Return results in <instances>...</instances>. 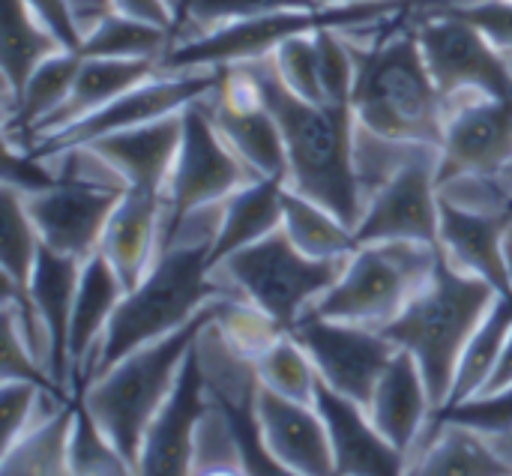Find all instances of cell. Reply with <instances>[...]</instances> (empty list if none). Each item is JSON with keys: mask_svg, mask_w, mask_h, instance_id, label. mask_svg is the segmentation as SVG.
<instances>
[{"mask_svg": "<svg viewBox=\"0 0 512 476\" xmlns=\"http://www.w3.org/2000/svg\"><path fill=\"white\" fill-rule=\"evenodd\" d=\"M219 207L222 204L189 213L162 243L147 276L123 294L99 345L90 378L111 369L129 351L186 327L213 300L231 294L213 276Z\"/></svg>", "mask_w": 512, "mask_h": 476, "instance_id": "6da1fadb", "label": "cell"}, {"mask_svg": "<svg viewBox=\"0 0 512 476\" xmlns=\"http://www.w3.org/2000/svg\"><path fill=\"white\" fill-rule=\"evenodd\" d=\"M255 84L261 102L270 108L282 129L288 171L285 186L330 207L345 219L354 234L366 210L360 174H357V120L351 108L315 105L297 96L282 78L273 57L237 63Z\"/></svg>", "mask_w": 512, "mask_h": 476, "instance_id": "7a4b0ae2", "label": "cell"}, {"mask_svg": "<svg viewBox=\"0 0 512 476\" xmlns=\"http://www.w3.org/2000/svg\"><path fill=\"white\" fill-rule=\"evenodd\" d=\"M501 294L477 276L456 270L444 255L408 306L381 330L396 348L408 351L429 384L435 414L450 402L459 357Z\"/></svg>", "mask_w": 512, "mask_h": 476, "instance_id": "3957f363", "label": "cell"}, {"mask_svg": "<svg viewBox=\"0 0 512 476\" xmlns=\"http://www.w3.org/2000/svg\"><path fill=\"white\" fill-rule=\"evenodd\" d=\"M357 81L351 111L357 126L393 138L441 147L444 96L426 66L414 27L381 36L372 48H357Z\"/></svg>", "mask_w": 512, "mask_h": 476, "instance_id": "277c9868", "label": "cell"}, {"mask_svg": "<svg viewBox=\"0 0 512 476\" xmlns=\"http://www.w3.org/2000/svg\"><path fill=\"white\" fill-rule=\"evenodd\" d=\"M210 318L213 303L201 309V315H195L186 327L129 351L78 390V402L114 441L132 471H138V456L153 417L168 402L183 363Z\"/></svg>", "mask_w": 512, "mask_h": 476, "instance_id": "5b68a950", "label": "cell"}, {"mask_svg": "<svg viewBox=\"0 0 512 476\" xmlns=\"http://www.w3.org/2000/svg\"><path fill=\"white\" fill-rule=\"evenodd\" d=\"M438 255V246L411 240L360 243L312 312L330 321L384 330L432 276Z\"/></svg>", "mask_w": 512, "mask_h": 476, "instance_id": "8992f818", "label": "cell"}, {"mask_svg": "<svg viewBox=\"0 0 512 476\" xmlns=\"http://www.w3.org/2000/svg\"><path fill=\"white\" fill-rule=\"evenodd\" d=\"M348 258H309L279 228L270 237L228 255L213 276L237 297L291 330L339 279Z\"/></svg>", "mask_w": 512, "mask_h": 476, "instance_id": "52a82bcc", "label": "cell"}, {"mask_svg": "<svg viewBox=\"0 0 512 476\" xmlns=\"http://www.w3.org/2000/svg\"><path fill=\"white\" fill-rule=\"evenodd\" d=\"M258 180L246 162L225 144L213 126L204 102L183 108V138L165 186V213H162V243L174 228L195 210L222 204L228 195ZM162 249V246H159Z\"/></svg>", "mask_w": 512, "mask_h": 476, "instance_id": "ba28073f", "label": "cell"}, {"mask_svg": "<svg viewBox=\"0 0 512 476\" xmlns=\"http://www.w3.org/2000/svg\"><path fill=\"white\" fill-rule=\"evenodd\" d=\"M414 30L444 99L456 93L512 96L510 57L477 24L444 6L420 18Z\"/></svg>", "mask_w": 512, "mask_h": 476, "instance_id": "9c48e42d", "label": "cell"}, {"mask_svg": "<svg viewBox=\"0 0 512 476\" xmlns=\"http://www.w3.org/2000/svg\"><path fill=\"white\" fill-rule=\"evenodd\" d=\"M222 78H225V69H189V72H162L159 69L153 78L126 90L105 108L81 117L78 123H72L54 135H45V138L27 144V150L36 156H54L66 147L87 144L99 135L123 132L132 126H144V123L180 114L192 102L210 96L222 84Z\"/></svg>", "mask_w": 512, "mask_h": 476, "instance_id": "30bf717a", "label": "cell"}, {"mask_svg": "<svg viewBox=\"0 0 512 476\" xmlns=\"http://www.w3.org/2000/svg\"><path fill=\"white\" fill-rule=\"evenodd\" d=\"M438 159L441 147H420L369 195L363 219L357 225V246L381 240H411L441 249Z\"/></svg>", "mask_w": 512, "mask_h": 476, "instance_id": "8fae6325", "label": "cell"}, {"mask_svg": "<svg viewBox=\"0 0 512 476\" xmlns=\"http://www.w3.org/2000/svg\"><path fill=\"white\" fill-rule=\"evenodd\" d=\"M512 174V96L456 93L444 99L438 183Z\"/></svg>", "mask_w": 512, "mask_h": 476, "instance_id": "7c38bea8", "label": "cell"}, {"mask_svg": "<svg viewBox=\"0 0 512 476\" xmlns=\"http://www.w3.org/2000/svg\"><path fill=\"white\" fill-rule=\"evenodd\" d=\"M288 333L306 348L318 378L330 390L360 402L363 408L369 405L372 390L384 375L387 363L399 351L375 327L330 321L315 312L303 315Z\"/></svg>", "mask_w": 512, "mask_h": 476, "instance_id": "4fadbf2b", "label": "cell"}, {"mask_svg": "<svg viewBox=\"0 0 512 476\" xmlns=\"http://www.w3.org/2000/svg\"><path fill=\"white\" fill-rule=\"evenodd\" d=\"M126 189L60 180L36 195H21L42 243L60 255L87 261L99 252L102 231Z\"/></svg>", "mask_w": 512, "mask_h": 476, "instance_id": "5bb4252c", "label": "cell"}, {"mask_svg": "<svg viewBox=\"0 0 512 476\" xmlns=\"http://www.w3.org/2000/svg\"><path fill=\"white\" fill-rule=\"evenodd\" d=\"M207 405H210V393H207V378L195 342L168 402L159 408V414L153 417L144 435L135 474H192L195 438L207 414Z\"/></svg>", "mask_w": 512, "mask_h": 476, "instance_id": "9a60e30c", "label": "cell"}, {"mask_svg": "<svg viewBox=\"0 0 512 476\" xmlns=\"http://www.w3.org/2000/svg\"><path fill=\"white\" fill-rule=\"evenodd\" d=\"M255 417L261 441L282 474H336L330 435L315 405L294 402L261 384L255 396Z\"/></svg>", "mask_w": 512, "mask_h": 476, "instance_id": "2e32d148", "label": "cell"}, {"mask_svg": "<svg viewBox=\"0 0 512 476\" xmlns=\"http://www.w3.org/2000/svg\"><path fill=\"white\" fill-rule=\"evenodd\" d=\"M512 210H477L441 198V255L462 273L486 279L498 294L512 297L507 231Z\"/></svg>", "mask_w": 512, "mask_h": 476, "instance_id": "e0dca14e", "label": "cell"}, {"mask_svg": "<svg viewBox=\"0 0 512 476\" xmlns=\"http://www.w3.org/2000/svg\"><path fill=\"white\" fill-rule=\"evenodd\" d=\"M315 408L327 426L330 435V447H333V462H336V474L345 476H393L408 474V462L405 456L387 444V438L375 429V423L369 420V411L330 390L321 378H318V390H315Z\"/></svg>", "mask_w": 512, "mask_h": 476, "instance_id": "ac0fdd59", "label": "cell"}, {"mask_svg": "<svg viewBox=\"0 0 512 476\" xmlns=\"http://www.w3.org/2000/svg\"><path fill=\"white\" fill-rule=\"evenodd\" d=\"M366 411L375 429L387 438V444L396 447L408 462L435 417V402L426 375L408 351L399 348L393 354L372 390Z\"/></svg>", "mask_w": 512, "mask_h": 476, "instance_id": "d6986e66", "label": "cell"}, {"mask_svg": "<svg viewBox=\"0 0 512 476\" xmlns=\"http://www.w3.org/2000/svg\"><path fill=\"white\" fill-rule=\"evenodd\" d=\"M126 294L123 279L108 264L102 252L81 261L75 303H72V321H69V381L78 396V390L90 381L99 345L108 333V324Z\"/></svg>", "mask_w": 512, "mask_h": 476, "instance_id": "ffe728a7", "label": "cell"}, {"mask_svg": "<svg viewBox=\"0 0 512 476\" xmlns=\"http://www.w3.org/2000/svg\"><path fill=\"white\" fill-rule=\"evenodd\" d=\"M165 195L147 189H126L102 231L99 252L123 279L126 291L135 288L153 267L162 246Z\"/></svg>", "mask_w": 512, "mask_h": 476, "instance_id": "44dd1931", "label": "cell"}, {"mask_svg": "<svg viewBox=\"0 0 512 476\" xmlns=\"http://www.w3.org/2000/svg\"><path fill=\"white\" fill-rule=\"evenodd\" d=\"M180 138H183V111L144 126L99 135L87 144L120 171L129 189H147L165 195L180 150Z\"/></svg>", "mask_w": 512, "mask_h": 476, "instance_id": "7402d4cb", "label": "cell"}, {"mask_svg": "<svg viewBox=\"0 0 512 476\" xmlns=\"http://www.w3.org/2000/svg\"><path fill=\"white\" fill-rule=\"evenodd\" d=\"M156 72H159V60H150V57H138V60H129V57H81V66H78L75 84L69 90V99L21 147L78 123L81 117L105 108L108 102H114L126 90L144 84Z\"/></svg>", "mask_w": 512, "mask_h": 476, "instance_id": "603a6c76", "label": "cell"}, {"mask_svg": "<svg viewBox=\"0 0 512 476\" xmlns=\"http://www.w3.org/2000/svg\"><path fill=\"white\" fill-rule=\"evenodd\" d=\"M408 474H512L507 453L483 432L432 417L426 435L408 456Z\"/></svg>", "mask_w": 512, "mask_h": 476, "instance_id": "cb8c5ba5", "label": "cell"}, {"mask_svg": "<svg viewBox=\"0 0 512 476\" xmlns=\"http://www.w3.org/2000/svg\"><path fill=\"white\" fill-rule=\"evenodd\" d=\"M78 273H81V261L60 255L54 249H48L42 243V252L36 258V267L30 273L27 282V294L39 312V321L51 339V351H54V381L60 384L63 393H75L72 381H69V321H72V303H75V288H78Z\"/></svg>", "mask_w": 512, "mask_h": 476, "instance_id": "d4e9b609", "label": "cell"}, {"mask_svg": "<svg viewBox=\"0 0 512 476\" xmlns=\"http://www.w3.org/2000/svg\"><path fill=\"white\" fill-rule=\"evenodd\" d=\"M282 192L285 180H252L219 207V231L213 240V270L234 252L270 237L282 228Z\"/></svg>", "mask_w": 512, "mask_h": 476, "instance_id": "484cf974", "label": "cell"}, {"mask_svg": "<svg viewBox=\"0 0 512 476\" xmlns=\"http://www.w3.org/2000/svg\"><path fill=\"white\" fill-rule=\"evenodd\" d=\"M78 66H81L78 51H57L27 78V84L21 87L15 102L3 111L6 141L24 144L69 99Z\"/></svg>", "mask_w": 512, "mask_h": 476, "instance_id": "4316f807", "label": "cell"}, {"mask_svg": "<svg viewBox=\"0 0 512 476\" xmlns=\"http://www.w3.org/2000/svg\"><path fill=\"white\" fill-rule=\"evenodd\" d=\"M57 51H66L60 39L21 3V0H6V15H3V111L15 102L27 78Z\"/></svg>", "mask_w": 512, "mask_h": 476, "instance_id": "83f0119b", "label": "cell"}, {"mask_svg": "<svg viewBox=\"0 0 512 476\" xmlns=\"http://www.w3.org/2000/svg\"><path fill=\"white\" fill-rule=\"evenodd\" d=\"M282 231L309 258H348L357 249V234L345 219L288 186L282 192Z\"/></svg>", "mask_w": 512, "mask_h": 476, "instance_id": "f1b7e54d", "label": "cell"}, {"mask_svg": "<svg viewBox=\"0 0 512 476\" xmlns=\"http://www.w3.org/2000/svg\"><path fill=\"white\" fill-rule=\"evenodd\" d=\"M75 420V399L30 426L15 444L3 447V474H69V435Z\"/></svg>", "mask_w": 512, "mask_h": 476, "instance_id": "f546056e", "label": "cell"}, {"mask_svg": "<svg viewBox=\"0 0 512 476\" xmlns=\"http://www.w3.org/2000/svg\"><path fill=\"white\" fill-rule=\"evenodd\" d=\"M512 330V297H498L495 306L486 312V318L480 321V327L471 333L462 357H459V366H456V378H453V390H450V402L447 405H456V402H465L477 393L486 390L501 354H504V345L510 339ZM444 405V408H447Z\"/></svg>", "mask_w": 512, "mask_h": 476, "instance_id": "4dcf8cb0", "label": "cell"}, {"mask_svg": "<svg viewBox=\"0 0 512 476\" xmlns=\"http://www.w3.org/2000/svg\"><path fill=\"white\" fill-rule=\"evenodd\" d=\"M171 42H174V30L111 12L84 36L81 57H129V60L150 57V60H159Z\"/></svg>", "mask_w": 512, "mask_h": 476, "instance_id": "1f68e13d", "label": "cell"}, {"mask_svg": "<svg viewBox=\"0 0 512 476\" xmlns=\"http://www.w3.org/2000/svg\"><path fill=\"white\" fill-rule=\"evenodd\" d=\"M252 363H255L258 381L267 390H273L279 396H288L294 402L315 405L318 372H315L312 357L306 354V348L291 333H282L279 339H273Z\"/></svg>", "mask_w": 512, "mask_h": 476, "instance_id": "d6a6232c", "label": "cell"}, {"mask_svg": "<svg viewBox=\"0 0 512 476\" xmlns=\"http://www.w3.org/2000/svg\"><path fill=\"white\" fill-rule=\"evenodd\" d=\"M0 219H3V243H0L3 279L15 285H27L36 258L42 252V237L24 207V198L9 186H3L0 195Z\"/></svg>", "mask_w": 512, "mask_h": 476, "instance_id": "836d02e7", "label": "cell"}, {"mask_svg": "<svg viewBox=\"0 0 512 476\" xmlns=\"http://www.w3.org/2000/svg\"><path fill=\"white\" fill-rule=\"evenodd\" d=\"M69 474H135L132 465L123 459V453L114 447V441L99 429L90 411L78 402V396H75V420L69 435Z\"/></svg>", "mask_w": 512, "mask_h": 476, "instance_id": "e575fe53", "label": "cell"}, {"mask_svg": "<svg viewBox=\"0 0 512 476\" xmlns=\"http://www.w3.org/2000/svg\"><path fill=\"white\" fill-rule=\"evenodd\" d=\"M273 63L279 69V78L303 99L315 102V105H327L324 102V90H321V69H318V42H315V30L312 33H297L291 39H285L273 54Z\"/></svg>", "mask_w": 512, "mask_h": 476, "instance_id": "d590c367", "label": "cell"}, {"mask_svg": "<svg viewBox=\"0 0 512 476\" xmlns=\"http://www.w3.org/2000/svg\"><path fill=\"white\" fill-rule=\"evenodd\" d=\"M315 6H321V3L318 0H192L189 15L174 36L186 33L189 27L207 30V27H219L228 21L258 18V15H270V12H282V9H315Z\"/></svg>", "mask_w": 512, "mask_h": 476, "instance_id": "8d00e7d4", "label": "cell"}, {"mask_svg": "<svg viewBox=\"0 0 512 476\" xmlns=\"http://www.w3.org/2000/svg\"><path fill=\"white\" fill-rule=\"evenodd\" d=\"M441 420L471 426L483 435H512V387L498 393H480L465 402L447 405L438 411Z\"/></svg>", "mask_w": 512, "mask_h": 476, "instance_id": "74e56055", "label": "cell"}, {"mask_svg": "<svg viewBox=\"0 0 512 476\" xmlns=\"http://www.w3.org/2000/svg\"><path fill=\"white\" fill-rule=\"evenodd\" d=\"M57 183V171L51 159L30 153L21 144L6 141V162H3V186L15 189L18 195H36Z\"/></svg>", "mask_w": 512, "mask_h": 476, "instance_id": "f35d334b", "label": "cell"}, {"mask_svg": "<svg viewBox=\"0 0 512 476\" xmlns=\"http://www.w3.org/2000/svg\"><path fill=\"white\" fill-rule=\"evenodd\" d=\"M450 9L477 24L501 51L512 54V0H471Z\"/></svg>", "mask_w": 512, "mask_h": 476, "instance_id": "ab89813d", "label": "cell"}, {"mask_svg": "<svg viewBox=\"0 0 512 476\" xmlns=\"http://www.w3.org/2000/svg\"><path fill=\"white\" fill-rule=\"evenodd\" d=\"M57 39L66 51H78L81 54V45H84V36H81V27L72 15V6L69 0H21Z\"/></svg>", "mask_w": 512, "mask_h": 476, "instance_id": "60d3db41", "label": "cell"}, {"mask_svg": "<svg viewBox=\"0 0 512 476\" xmlns=\"http://www.w3.org/2000/svg\"><path fill=\"white\" fill-rule=\"evenodd\" d=\"M111 9L156 27L177 30V6L174 0H111Z\"/></svg>", "mask_w": 512, "mask_h": 476, "instance_id": "b9f144b4", "label": "cell"}, {"mask_svg": "<svg viewBox=\"0 0 512 476\" xmlns=\"http://www.w3.org/2000/svg\"><path fill=\"white\" fill-rule=\"evenodd\" d=\"M507 387H512V330L507 345H504V354H501V360H498V366H495V372H492L483 393H498V390H507Z\"/></svg>", "mask_w": 512, "mask_h": 476, "instance_id": "7bdbcfd3", "label": "cell"}, {"mask_svg": "<svg viewBox=\"0 0 512 476\" xmlns=\"http://www.w3.org/2000/svg\"><path fill=\"white\" fill-rule=\"evenodd\" d=\"M189 6H192V0H177V30H180V24L186 21V15H189ZM174 30V33H177Z\"/></svg>", "mask_w": 512, "mask_h": 476, "instance_id": "ee69618b", "label": "cell"}, {"mask_svg": "<svg viewBox=\"0 0 512 476\" xmlns=\"http://www.w3.org/2000/svg\"><path fill=\"white\" fill-rule=\"evenodd\" d=\"M507 255H510V267H512V225H510V231H507Z\"/></svg>", "mask_w": 512, "mask_h": 476, "instance_id": "f6af8a7d", "label": "cell"}, {"mask_svg": "<svg viewBox=\"0 0 512 476\" xmlns=\"http://www.w3.org/2000/svg\"><path fill=\"white\" fill-rule=\"evenodd\" d=\"M318 3H360V0H318Z\"/></svg>", "mask_w": 512, "mask_h": 476, "instance_id": "bcb514c9", "label": "cell"}, {"mask_svg": "<svg viewBox=\"0 0 512 476\" xmlns=\"http://www.w3.org/2000/svg\"><path fill=\"white\" fill-rule=\"evenodd\" d=\"M174 6H177V0H174Z\"/></svg>", "mask_w": 512, "mask_h": 476, "instance_id": "7dc6e473", "label": "cell"}]
</instances>
